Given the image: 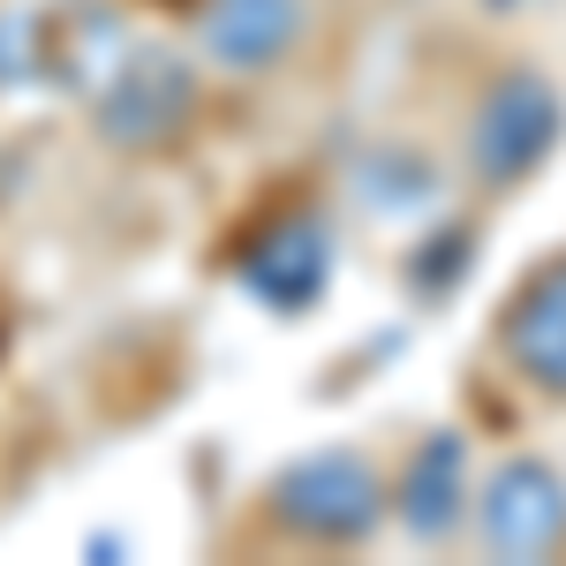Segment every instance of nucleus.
Masks as SVG:
<instances>
[{"mask_svg": "<svg viewBox=\"0 0 566 566\" xmlns=\"http://www.w3.org/2000/svg\"><path fill=\"white\" fill-rule=\"evenodd\" d=\"M189 106H197V69L181 53H167V45H122L114 69L91 84V122L122 151L167 144L189 122Z\"/></svg>", "mask_w": 566, "mask_h": 566, "instance_id": "4", "label": "nucleus"}, {"mask_svg": "<svg viewBox=\"0 0 566 566\" xmlns=\"http://www.w3.org/2000/svg\"><path fill=\"white\" fill-rule=\"evenodd\" d=\"M499 340H506V355H514V370H522L528 386L566 400V258L544 264L522 295H514Z\"/></svg>", "mask_w": 566, "mask_h": 566, "instance_id": "9", "label": "nucleus"}, {"mask_svg": "<svg viewBox=\"0 0 566 566\" xmlns=\"http://www.w3.org/2000/svg\"><path fill=\"white\" fill-rule=\"evenodd\" d=\"M559 136H566V98L536 69H514V76H499L483 91L476 114H469V167L491 189H514L559 151Z\"/></svg>", "mask_w": 566, "mask_h": 566, "instance_id": "1", "label": "nucleus"}, {"mask_svg": "<svg viewBox=\"0 0 566 566\" xmlns=\"http://www.w3.org/2000/svg\"><path fill=\"white\" fill-rule=\"evenodd\" d=\"M476 544L491 559H552L566 544V476L536 453L491 469L476 499Z\"/></svg>", "mask_w": 566, "mask_h": 566, "instance_id": "5", "label": "nucleus"}, {"mask_svg": "<svg viewBox=\"0 0 566 566\" xmlns=\"http://www.w3.org/2000/svg\"><path fill=\"white\" fill-rule=\"evenodd\" d=\"M310 31V0H205L197 15V45L205 61L234 69V76H258L280 69Z\"/></svg>", "mask_w": 566, "mask_h": 566, "instance_id": "7", "label": "nucleus"}, {"mask_svg": "<svg viewBox=\"0 0 566 566\" xmlns=\"http://www.w3.org/2000/svg\"><path fill=\"white\" fill-rule=\"evenodd\" d=\"M355 197L370 205V212H423L438 205V175L423 151H408V144H378V151H363V167H355Z\"/></svg>", "mask_w": 566, "mask_h": 566, "instance_id": "10", "label": "nucleus"}, {"mask_svg": "<svg viewBox=\"0 0 566 566\" xmlns=\"http://www.w3.org/2000/svg\"><path fill=\"white\" fill-rule=\"evenodd\" d=\"M272 514H280V528H295L310 544H355L386 514V483L370 476L363 453L325 446V453H303L272 476Z\"/></svg>", "mask_w": 566, "mask_h": 566, "instance_id": "3", "label": "nucleus"}, {"mask_svg": "<svg viewBox=\"0 0 566 566\" xmlns=\"http://www.w3.org/2000/svg\"><path fill=\"white\" fill-rule=\"evenodd\" d=\"M491 15H528V8H552V0H483Z\"/></svg>", "mask_w": 566, "mask_h": 566, "instance_id": "11", "label": "nucleus"}, {"mask_svg": "<svg viewBox=\"0 0 566 566\" xmlns=\"http://www.w3.org/2000/svg\"><path fill=\"white\" fill-rule=\"evenodd\" d=\"M122 23L106 8H23L0 15V84H76L91 91L114 53H122Z\"/></svg>", "mask_w": 566, "mask_h": 566, "instance_id": "2", "label": "nucleus"}, {"mask_svg": "<svg viewBox=\"0 0 566 566\" xmlns=\"http://www.w3.org/2000/svg\"><path fill=\"white\" fill-rule=\"evenodd\" d=\"M242 287H250L264 310H280V317H303V310L333 287V234L303 212L272 219L258 242H250V258H242Z\"/></svg>", "mask_w": 566, "mask_h": 566, "instance_id": "6", "label": "nucleus"}, {"mask_svg": "<svg viewBox=\"0 0 566 566\" xmlns=\"http://www.w3.org/2000/svg\"><path fill=\"white\" fill-rule=\"evenodd\" d=\"M461 506H469V446L453 431H431L408 453V469H400L392 514H400V528H408L416 544H438L446 528L461 522Z\"/></svg>", "mask_w": 566, "mask_h": 566, "instance_id": "8", "label": "nucleus"}]
</instances>
